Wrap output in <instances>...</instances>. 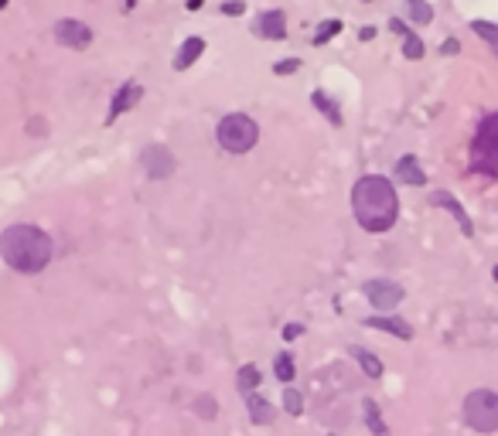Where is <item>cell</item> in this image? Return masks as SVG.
Here are the masks:
<instances>
[{"label": "cell", "mask_w": 498, "mask_h": 436, "mask_svg": "<svg viewBox=\"0 0 498 436\" xmlns=\"http://www.w3.org/2000/svg\"><path fill=\"white\" fill-rule=\"evenodd\" d=\"M352 211L366 232H389L399 218V198L393 184L379 174H366L352 188Z\"/></svg>", "instance_id": "6da1fadb"}, {"label": "cell", "mask_w": 498, "mask_h": 436, "mask_svg": "<svg viewBox=\"0 0 498 436\" xmlns=\"http://www.w3.org/2000/svg\"><path fill=\"white\" fill-rule=\"evenodd\" d=\"M55 256V242L38 225H11L0 235V259L18 273H41Z\"/></svg>", "instance_id": "7a4b0ae2"}, {"label": "cell", "mask_w": 498, "mask_h": 436, "mask_svg": "<svg viewBox=\"0 0 498 436\" xmlns=\"http://www.w3.org/2000/svg\"><path fill=\"white\" fill-rule=\"evenodd\" d=\"M215 140H219V147L229 150V154H246V150L256 147L260 127H256V120L246 116V113H229V116L219 123V129H215Z\"/></svg>", "instance_id": "3957f363"}, {"label": "cell", "mask_w": 498, "mask_h": 436, "mask_svg": "<svg viewBox=\"0 0 498 436\" xmlns=\"http://www.w3.org/2000/svg\"><path fill=\"white\" fill-rule=\"evenodd\" d=\"M471 167L495 178L498 174V113H488L481 120V127L474 133V143H471Z\"/></svg>", "instance_id": "277c9868"}, {"label": "cell", "mask_w": 498, "mask_h": 436, "mask_svg": "<svg viewBox=\"0 0 498 436\" xmlns=\"http://www.w3.org/2000/svg\"><path fill=\"white\" fill-rule=\"evenodd\" d=\"M464 423L474 433H495L498 430V392L474 388L464 399Z\"/></svg>", "instance_id": "5b68a950"}, {"label": "cell", "mask_w": 498, "mask_h": 436, "mask_svg": "<svg viewBox=\"0 0 498 436\" xmlns=\"http://www.w3.org/2000/svg\"><path fill=\"white\" fill-rule=\"evenodd\" d=\"M55 41L65 45V48H76V52H85L92 45V27L85 21H76V17H62L55 24Z\"/></svg>", "instance_id": "8992f818"}, {"label": "cell", "mask_w": 498, "mask_h": 436, "mask_svg": "<svg viewBox=\"0 0 498 436\" xmlns=\"http://www.w3.org/2000/svg\"><path fill=\"white\" fill-rule=\"evenodd\" d=\"M362 293H366V300L372 304L375 310H393L403 304V286L393 280H368L366 286H362Z\"/></svg>", "instance_id": "52a82bcc"}, {"label": "cell", "mask_w": 498, "mask_h": 436, "mask_svg": "<svg viewBox=\"0 0 498 436\" xmlns=\"http://www.w3.org/2000/svg\"><path fill=\"white\" fill-rule=\"evenodd\" d=\"M140 164H144V174L151 181H164L174 174V154L167 150V147H160V143H151L144 154H140Z\"/></svg>", "instance_id": "ba28073f"}, {"label": "cell", "mask_w": 498, "mask_h": 436, "mask_svg": "<svg viewBox=\"0 0 498 436\" xmlns=\"http://www.w3.org/2000/svg\"><path fill=\"white\" fill-rule=\"evenodd\" d=\"M140 96H144V89H140V82H123L120 85V92L113 96V106H109V116H106V123H113L116 116H123L127 109L140 103Z\"/></svg>", "instance_id": "9c48e42d"}, {"label": "cell", "mask_w": 498, "mask_h": 436, "mask_svg": "<svg viewBox=\"0 0 498 436\" xmlns=\"http://www.w3.org/2000/svg\"><path fill=\"white\" fill-rule=\"evenodd\" d=\"M430 205H437V208H447L454 218H457V225H461V232L464 235H474V225H471V218H468V211L461 208V202L450 195V191H434L430 195Z\"/></svg>", "instance_id": "30bf717a"}, {"label": "cell", "mask_w": 498, "mask_h": 436, "mask_svg": "<svg viewBox=\"0 0 498 436\" xmlns=\"http://www.w3.org/2000/svg\"><path fill=\"white\" fill-rule=\"evenodd\" d=\"M256 34L280 41V38L287 34V17H284L280 10H266V14H260V21H256Z\"/></svg>", "instance_id": "8fae6325"}, {"label": "cell", "mask_w": 498, "mask_h": 436, "mask_svg": "<svg viewBox=\"0 0 498 436\" xmlns=\"http://www.w3.org/2000/svg\"><path fill=\"white\" fill-rule=\"evenodd\" d=\"M396 178L403 181V184H413V188L427 184V174H423V167H420V160L413 154L399 157V164H396Z\"/></svg>", "instance_id": "7c38bea8"}, {"label": "cell", "mask_w": 498, "mask_h": 436, "mask_svg": "<svg viewBox=\"0 0 498 436\" xmlns=\"http://www.w3.org/2000/svg\"><path fill=\"white\" fill-rule=\"evenodd\" d=\"M366 328H375V331H389L396 337H403V341H410L413 337V328L406 324V321H399V317H368Z\"/></svg>", "instance_id": "4fadbf2b"}, {"label": "cell", "mask_w": 498, "mask_h": 436, "mask_svg": "<svg viewBox=\"0 0 498 436\" xmlns=\"http://www.w3.org/2000/svg\"><path fill=\"white\" fill-rule=\"evenodd\" d=\"M246 406H249V419H253L256 426H270V423H273V416H277V409H273L266 399H260V395H249V399H246Z\"/></svg>", "instance_id": "5bb4252c"}, {"label": "cell", "mask_w": 498, "mask_h": 436, "mask_svg": "<svg viewBox=\"0 0 498 436\" xmlns=\"http://www.w3.org/2000/svg\"><path fill=\"white\" fill-rule=\"evenodd\" d=\"M202 52H205V41H202V38H188V41L181 45V52H178V58H174V69H178V72L188 69Z\"/></svg>", "instance_id": "9a60e30c"}, {"label": "cell", "mask_w": 498, "mask_h": 436, "mask_svg": "<svg viewBox=\"0 0 498 436\" xmlns=\"http://www.w3.org/2000/svg\"><path fill=\"white\" fill-rule=\"evenodd\" d=\"M352 358L362 365V372H366L368 379H379V375H382V361L375 358L368 348H359V344H355V348H352Z\"/></svg>", "instance_id": "2e32d148"}, {"label": "cell", "mask_w": 498, "mask_h": 436, "mask_svg": "<svg viewBox=\"0 0 498 436\" xmlns=\"http://www.w3.org/2000/svg\"><path fill=\"white\" fill-rule=\"evenodd\" d=\"M311 99H314V106H317V109H321V113H324V116H328V120H331V123H335V127H341V113H338V103H335L331 96H324V92H314Z\"/></svg>", "instance_id": "e0dca14e"}, {"label": "cell", "mask_w": 498, "mask_h": 436, "mask_svg": "<svg viewBox=\"0 0 498 436\" xmlns=\"http://www.w3.org/2000/svg\"><path fill=\"white\" fill-rule=\"evenodd\" d=\"M260 368H256V365H242V368H239V392H253V388H256V385H260Z\"/></svg>", "instance_id": "ac0fdd59"}, {"label": "cell", "mask_w": 498, "mask_h": 436, "mask_svg": "<svg viewBox=\"0 0 498 436\" xmlns=\"http://www.w3.org/2000/svg\"><path fill=\"white\" fill-rule=\"evenodd\" d=\"M366 423H368V430L375 436H389V430H386V423L379 419V406L372 402V399H366Z\"/></svg>", "instance_id": "d6986e66"}, {"label": "cell", "mask_w": 498, "mask_h": 436, "mask_svg": "<svg viewBox=\"0 0 498 436\" xmlns=\"http://www.w3.org/2000/svg\"><path fill=\"white\" fill-rule=\"evenodd\" d=\"M471 27H474V34H481V38H485V41L495 48V55H498V24H492V21H481V17H478V21H471Z\"/></svg>", "instance_id": "ffe728a7"}, {"label": "cell", "mask_w": 498, "mask_h": 436, "mask_svg": "<svg viewBox=\"0 0 498 436\" xmlns=\"http://www.w3.org/2000/svg\"><path fill=\"white\" fill-rule=\"evenodd\" d=\"M195 412H198L202 419H215V416H219V402H215V395H198V399H195Z\"/></svg>", "instance_id": "44dd1931"}, {"label": "cell", "mask_w": 498, "mask_h": 436, "mask_svg": "<svg viewBox=\"0 0 498 436\" xmlns=\"http://www.w3.org/2000/svg\"><path fill=\"white\" fill-rule=\"evenodd\" d=\"M410 17L417 24H430L434 21V7L430 3H420V0H410Z\"/></svg>", "instance_id": "7402d4cb"}, {"label": "cell", "mask_w": 498, "mask_h": 436, "mask_svg": "<svg viewBox=\"0 0 498 436\" xmlns=\"http://www.w3.org/2000/svg\"><path fill=\"white\" fill-rule=\"evenodd\" d=\"M273 372H277V379H280V382H293V358H290V355H277Z\"/></svg>", "instance_id": "603a6c76"}, {"label": "cell", "mask_w": 498, "mask_h": 436, "mask_svg": "<svg viewBox=\"0 0 498 436\" xmlns=\"http://www.w3.org/2000/svg\"><path fill=\"white\" fill-rule=\"evenodd\" d=\"M403 55L410 58V62H417V58H423V41H420L417 34L410 31L406 38H403Z\"/></svg>", "instance_id": "cb8c5ba5"}, {"label": "cell", "mask_w": 498, "mask_h": 436, "mask_svg": "<svg viewBox=\"0 0 498 436\" xmlns=\"http://www.w3.org/2000/svg\"><path fill=\"white\" fill-rule=\"evenodd\" d=\"M284 406H287L290 416H300V412H304V395L293 392V388H287V392H284Z\"/></svg>", "instance_id": "d4e9b609"}, {"label": "cell", "mask_w": 498, "mask_h": 436, "mask_svg": "<svg viewBox=\"0 0 498 436\" xmlns=\"http://www.w3.org/2000/svg\"><path fill=\"white\" fill-rule=\"evenodd\" d=\"M338 31H341V21H324V24H321V31L314 34V45H324V41H331Z\"/></svg>", "instance_id": "484cf974"}, {"label": "cell", "mask_w": 498, "mask_h": 436, "mask_svg": "<svg viewBox=\"0 0 498 436\" xmlns=\"http://www.w3.org/2000/svg\"><path fill=\"white\" fill-rule=\"evenodd\" d=\"M297 69H300V62H297V58H287V62H277V65H273V72H277V76H290V72H297Z\"/></svg>", "instance_id": "4316f807"}, {"label": "cell", "mask_w": 498, "mask_h": 436, "mask_svg": "<svg viewBox=\"0 0 498 436\" xmlns=\"http://www.w3.org/2000/svg\"><path fill=\"white\" fill-rule=\"evenodd\" d=\"M441 52H444V55H457V52H461V45H457L454 38H447L444 45H441Z\"/></svg>", "instance_id": "83f0119b"}, {"label": "cell", "mask_w": 498, "mask_h": 436, "mask_svg": "<svg viewBox=\"0 0 498 436\" xmlns=\"http://www.w3.org/2000/svg\"><path fill=\"white\" fill-rule=\"evenodd\" d=\"M246 7L242 3H222V14H229V17H236V14H242Z\"/></svg>", "instance_id": "f1b7e54d"}, {"label": "cell", "mask_w": 498, "mask_h": 436, "mask_svg": "<svg viewBox=\"0 0 498 436\" xmlns=\"http://www.w3.org/2000/svg\"><path fill=\"white\" fill-rule=\"evenodd\" d=\"M389 27H393L396 34H403V38H406V34H410V27L403 24V21H399V17H393V21H389Z\"/></svg>", "instance_id": "f546056e"}, {"label": "cell", "mask_w": 498, "mask_h": 436, "mask_svg": "<svg viewBox=\"0 0 498 436\" xmlns=\"http://www.w3.org/2000/svg\"><path fill=\"white\" fill-rule=\"evenodd\" d=\"M300 331H304L300 324H287V328H284V337H287V341H293V337H297Z\"/></svg>", "instance_id": "4dcf8cb0"}, {"label": "cell", "mask_w": 498, "mask_h": 436, "mask_svg": "<svg viewBox=\"0 0 498 436\" xmlns=\"http://www.w3.org/2000/svg\"><path fill=\"white\" fill-rule=\"evenodd\" d=\"M359 38H362V41H372V38H375V27H362Z\"/></svg>", "instance_id": "1f68e13d"}, {"label": "cell", "mask_w": 498, "mask_h": 436, "mask_svg": "<svg viewBox=\"0 0 498 436\" xmlns=\"http://www.w3.org/2000/svg\"><path fill=\"white\" fill-rule=\"evenodd\" d=\"M492 273H495V280H498V266H495V269H492Z\"/></svg>", "instance_id": "d6a6232c"}]
</instances>
